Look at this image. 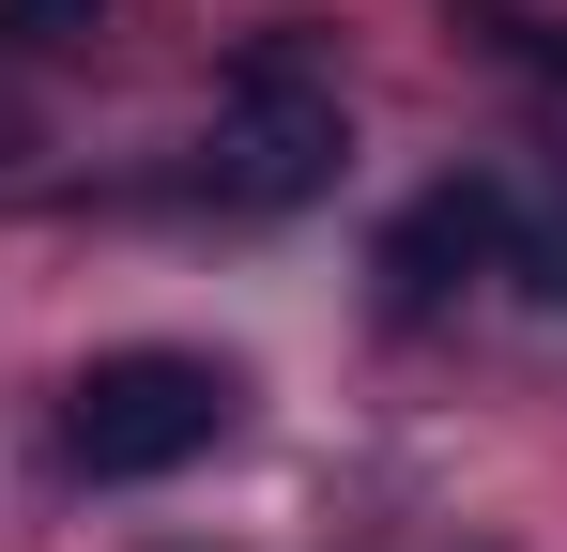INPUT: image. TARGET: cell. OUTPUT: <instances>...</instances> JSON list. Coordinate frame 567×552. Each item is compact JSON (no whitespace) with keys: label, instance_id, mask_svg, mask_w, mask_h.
<instances>
[{"label":"cell","instance_id":"6da1fadb","mask_svg":"<svg viewBox=\"0 0 567 552\" xmlns=\"http://www.w3.org/2000/svg\"><path fill=\"white\" fill-rule=\"evenodd\" d=\"M215 200H246V215H291V200H322L338 154H353V108L338 78L307 62V47H246L230 78H215Z\"/></svg>","mask_w":567,"mask_h":552},{"label":"cell","instance_id":"7a4b0ae2","mask_svg":"<svg viewBox=\"0 0 567 552\" xmlns=\"http://www.w3.org/2000/svg\"><path fill=\"white\" fill-rule=\"evenodd\" d=\"M215 430H230V368H215V354H93L78 399H62V460H78L93 491L185 476Z\"/></svg>","mask_w":567,"mask_h":552},{"label":"cell","instance_id":"3957f363","mask_svg":"<svg viewBox=\"0 0 567 552\" xmlns=\"http://www.w3.org/2000/svg\"><path fill=\"white\" fill-rule=\"evenodd\" d=\"M506 231H522V215H506V184H430V200L399 215L383 276H399V292H461L475 262H506Z\"/></svg>","mask_w":567,"mask_h":552},{"label":"cell","instance_id":"277c9868","mask_svg":"<svg viewBox=\"0 0 567 552\" xmlns=\"http://www.w3.org/2000/svg\"><path fill=\"white\" fill-rule=\"evenodd\" d=\"M107 0H0V47H78Z\"/></svg>","mask_w":567,"mask_h":552},{"label":"cell","instance_id":"5b68a950","mask_svg":"<svg viewBox=\"0 0 567 552\" xmlns=\"http://www.w3.org/2000/svg\"><path fill=\"white\" fill-rule=\"evenodd\" d=\"M506 246H522V262H537V292L567 307V215H553V231H506Z\"/></svg>","mask_w":567,"mask_h":552}]
</instances>
